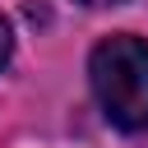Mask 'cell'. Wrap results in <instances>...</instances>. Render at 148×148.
Listing matches in <instances>:
<instances>
[{"label":"cell","mask_w":148,"mask_h":148,"mask_svg":"<svg viewBox=\"0 0 148 148\" xmlns=\"http://www.w3.org/2000/svg\"><path fill=\"white\" fill-rule=\"evenodd\" d=\"M92 92L111 125L120 130H148V42L143 37H106L92 51Z\"/></svg>","instance_id":"obj_1"},{"label":"cell","mask_w":148,"mask_h":148,"mask_svg":"<svg viewBox=\"0 0 148 148\" xmlns=\"http://www.w3.org/2000/svg\"><path fill=\"white\" fill-rule=\"evenodd\" d=\"M9 56H14V32H9V23L0 18V69L9 65Z\"/></svg>","instance_id":"obj_2"},{"label":"cell","mask_w":148,"mask_h":148,"mask_svg":"<svg viewBox=\"0 0 148 148\" xmlns=\"http://www.w3.org/2000/svg\"><path fill=\"white\" fill-rule=\"evenodd\" d=\"M83 5H120V0H83Z\"/></svg>","instance_id":"obj_3"}]
</instances>
